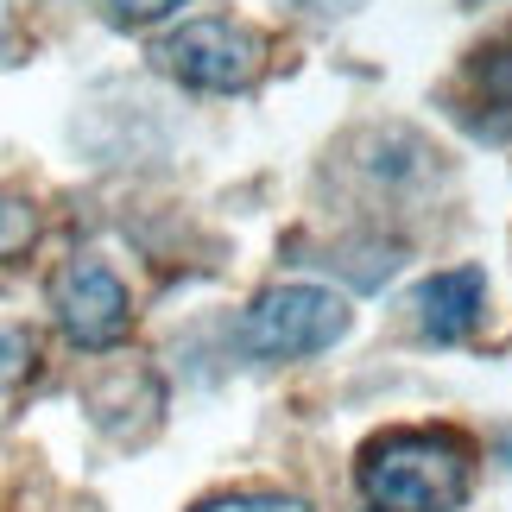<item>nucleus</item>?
Here are the masks:
<instances>
[{"label":"nucleus","instance_id":"nucleus-1","mask_svg":"<svg viewBox=\"0 0 512 512\" xmlns=\"http://www.w3.org/2000/svg\"><path fill=\"white\" fill-rule=\"evenodd\" d=\"M475 443L456 430H386L361 449V500L373 512H449L468 500Z\"/></svg>","mask_w":512,"mask_h":512},{"label":"nucleus","instance_id":"nucleus-2","mask_svg":"<svg viewBox=\"0 0 512 512\" xmlns=\"http://www.w3.org/2000/svg\"><path fill=\"white\" fill-rule=\"evenodd\" d=\"M348 329V304L323 285H279L247 310L241 342L266 361H298V354H323L336 348Z\"/></svg>","mask_w":512,"mask_h":512},{"label":"nucleus","instance_id":"nucleus-3","mask_svg":"<svg viewBox=\"0 0 512 512\" xmlns=\"http://www.w3.org/2000/svg\"><path fill=\"white\" fill-rule=\"evenodd\" d=\"M159 57L184 89H209V95H234L260 76V38L234 19H190L184 32L165 38Z\"/></svg>","mask_w":512,"mask_h":512},{"label":"nucleus","instance_id":"nucleus-4","mask_svg":"<svg viewBox=\"0 0 512 512\" xmlns=\"http://www.w3.org/2000/svg\"><path fill=\"white\" fill-rule=\"evenodd\" d=\"M51 310H57V323H64V336L76 348H114V342L127 336V323H133L127 285L114 279L102 260H76V266L57 272Z\"/></svg>","mask_w":512,"mask_h":512},{"label":"nucleus","instance_id":"nucleus-5","mask_svg":"<svg viewBox=\"0 0 512 512\" xmlns=\"http://www.w3.org/2000/svg\"><path fill=\"white\" fill-rule=\"evenodd\" d=\"M449 108L475 140H512V32L462 57L456 83H449Z\"/></svg>","mask_w":512,"mask_h":512},{"label":"nucleus","instance_id":"nucleus-6","mask_svg":"<svg viewBox=\"0 0 512 512\" xmlns=\"http://www.w3.org/2000/svg\"><path fill=\"white\" fill-rule=\"evenodd\" d=\"M487 310V272L481 266H456V272H437V279H424L418 291V329L430 342H462L475 336Z\"/></svg>","mask_w":512,"mask_h":512},{"label":"nucleus","instance_id":"nucleus-7","mask_svg":"<svg viewBox=\"0 0 512 512\" xmlns=\"http://www.w3.org/2000/svg\"><path fill=\"white\" fill-rule=\"evenodd\" d=\"M38 241V209L26 203V196H13V190H0V266L19 260Z\"/></svg>","mask_w":512,"mask_h":512},{"label":"nucleus","instance_id":"nucleus-8","mask_svg":"<svg viewBox=\"0 0 512 512\" xmlns=\"http://www.w3.org/2000/svg\"><path fill=\"white\" fill-rule=\"evenodd\" d=\"M32 361H38V348H32L26 329H0V392H13L19 380H26Z\"/></svg>","mask_w":512,"mask_h":512},{"label":"nucleus","instance_id":"nucleus-9","mask_svg":"<svg viewBox=\"0 0 512 512\" xmlns=\"http://www.w3.org/2000/svg\"><path fill=\"white\" fill-rule=\"evenodd\" d=\"M196 512H310V506L285 494H234V500H203Z\"/></svg>","mask_w":512,"mask_h":512},{"label":"nucleus","instance_id":"nucleus-10","mask_svg":"<svg viewBox=\"0 0 512 512\" xmlns=\"http://www.w3.org/2000/svg\"><path fill=\"white\" fill-rule=\"evenodd\" d=\"M184 0H108V13H114V26H159L165 13H177Z\"/></svg>","mask_w":512,"mask_h":512},{"label":"nucleus","instance_id":"nucleus-11","mask_svg":"<svg viewBox=\"0 0 512 512\" xmlns=\"http://www.w3.org/2000/svg\"><path fill=\"white\" fill-rule=\"evenodd\" d=\"M19 51V13H13V0H0V64Z\"/></svg>","mask_w":512,"mask_h":512}]
</instances>
